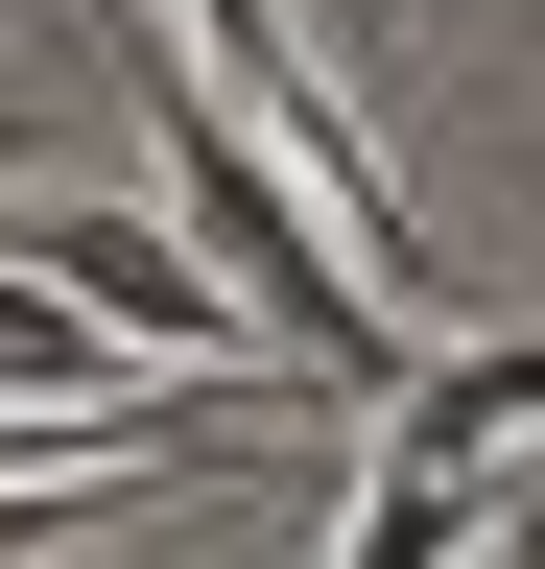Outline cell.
<instances>
[{
	"mask_svg": "<svg viewBox=\"0 0 545 569\" xmlns=\"http://www.w3.org/2000/svg\"><path fill=\"white\" fill-rule=\"evenodd\" d=\"M0 167H24V119H0Z\"/></svg>",
	"mask_w": 545,
	"mask_h": 569,
	"instance_id": "obj_3",
	"label": "cell"
},
{
	"mask_svg": "<svg viewBox=\"0 0 545 569\" xmlns=\"http://www.w3.org/2000/svg\"><path fill=\"white\" fill-rule=\"evenodd\" d=\"M474 546H498V475L380 451V498H356V546H332V569H474Z\"/></svg>",
	"mask_w": 545,
	"mask_h": 569,
	"instance_id": "obj_2",
	"label": "cell"
},
{
	"mask_svg": "<svg viewBox=\"0 0 545 569\" xmlns=\"http://www.w3.org/2000/svg\"><path fill=\"white\" fill-rule=\"evenodd\" d=\"M0 261H48L72 309L166 332V356H238V332H261V309H238V284L190 261V238H143V213H95V190H0Z\"/></svg>",
	"mask_w": 545,
	"mask_h": 569,
	"instance_id": "obj_1",
	"label": "cell"
}]
</instances>
